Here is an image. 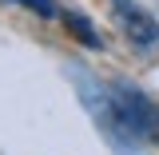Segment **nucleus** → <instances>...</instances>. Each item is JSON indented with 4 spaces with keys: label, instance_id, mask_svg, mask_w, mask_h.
I'll return each mask as SVG.
<instances>
[{
    "label": "nucleus",
    "instance_id": "obj_4",
    "mask_svg": "<svg viewBox=\"0 0 159 155\" xmlns=\"http://www.w3.org/2000/svg\"><path fill=\"white\" fill-rule=\"evenodd\" d=\"M8 4H16V8H28L32 16H44V20H60V8L56 0H8Z\"/></svg>",
    "mask_w": 159,
    "mask_h": 155
},
{
    "label": "nucleus",
    "instance_id": "obj_3",
    "mask_svg": "<svg viewBox=\"0 0 159 155\" xmlns=\"http://www.w3.org/2000/svg\"><path fill=\"white\" fill-rule=\"evenodd\" d=\"M60 20H64V24H68V28H72V32H76L84 44H88V48H103V40H99V28H96L88 16H84V12H60Z\"/></svg>",
    "mask_w": 159,
    "mask_h": 155
},
{
    "label": "nucleus",
    "instance_id": "obj_2",
    "mask_svg": "<svg viewBox=\"0 0 159 155\" xmlns=\"http://www.w3.org/2000/svg\"><path fill=\"white\" fill-rule=\"evenodd\" d=\"M107 8L135 56H159V16L143 0H107Z\"/></svg>",
    "mask_w": 159,
    "mask_h": 155
},
{
    "label": "nucleus",
    "instance_id": "obj_1",
    "mask_svg": "<svg viewBox=\"0 0 159 155\" xmlns=\"http://www.w3.org/2000/svg\"><path fill=\"white\" fill-rule=\"evenodd\" d=\"M88 119L116 155H151L159 147V99L131 80H99L84 64L64 68Z\"/></svg>",
    "mask_w": 159,
    "mask_h": 155
}]
</instances>
